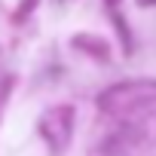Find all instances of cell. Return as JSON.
Listing matches in <instances>:
<instances>
[{"label": "cell", "instance_id": "5b68a950", "mask_svg": "<svg viewBox=\"0 0 156 156\" xmlns=\"http://www.w3.org/2000/svg\"><path fill=\"white\" fill-rule=\"evenodd\" d=\"M141 6H156V0H138Z\"/></svg>", "mask_w": 156, "mask_h": 156}, {"label": "cell", "instance_id": "3957f363", "mask_svg": "<svg viewBox=\"0 0 156 156\" xmlns=\"http://www.w3.org/2000/svg\"><path fill=\"white\" fill-rule=\"evenodd\" d=\"M73 46H76V49H89V55H95V58H107V43H104V40H95V37H89V34L73 37Z\"/></svg>", "mask_w": 156, "mask_h": 156}, {"label": "cell", "instance_id": "277c9868", "mask_svg": "<svg viewBox=\"0 0 156 156\" xmlns=\"http://www.w3.org/2000/svg\"><path fill=\"white\" fill-rule=\"evenodd\" d=\"M9 89H12V76L0 80V110H3V104H6V98H9Z\"/></svg>", "mask_w": 156, "mask_h": 156}, {"label": "cell", "instance_id": "6da1fadb", "mask_svg": "<svg viewBox=\"0 0 156 156\" xmlns=\"http://www.w3.org/2000/svg\"><path fill=\"white\" fill-rule=\"evenodd\" d=\"M156 98V83H122L107 89L98 104L110 113H122V110H135V107H147Z\"/></svg>", "mask_w": 156, "mask_h": 156}, {"label": "cell", "instance_id": "7a4b0ae2", "mask_svg": "<svg viewBox=\"0 0 156 156\" xmlns=\"http://www.w3.org/2000/svg\"><path fill=\"white\" fill-rule=\"evenodd\" d=\"M73 107L70 104H58V107H49L40 119V132L43 138L52 144V150H64L70 144V135H73Z\"/></svg>", "mask_w": 156, "mask_h": 156}]
</instances>
